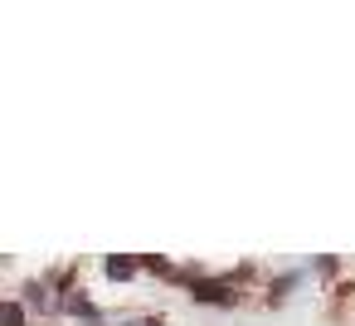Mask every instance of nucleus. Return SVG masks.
Listing matches in <instances>:
<instances>
[{"label": "nucleus", "instance_id": "nucleus-4", "mask_svg": "<svg viewBox=\"0 0 355 326\" xmlns=\"http://www.w3.org/2000/svg\"><path fill=\"white\" fill-rule=\"evenodd\" d=\"M146 326H161V321H146Z\"/></svg>", "mask_w": 355, "mask_h": 326}, {"label": "nucleus", "instance_id": "nucleus-2", "mask_svg": "<svg viewBox=\"0 0 355 326\" xmlns=\"http://www.w3.org/2000/svg\"><path fill=\"white\" fill-rule=\"evenodd\" d=\"M0 321H6V326H25V307L20 302H6V307H0Z\"/></svg>", "mask_w": 355, "mask_h": 326}, {"label": "nucleus", "instance_id": "nucleus-3", "mask_svg": "<svg viewBox=\"0 0 355 326\" xmlns=\"http://www.w3.org/2000/svg\"><path fill=\"white\" fill-rule=\"evenodd\" d=\"M132 258H107V277H132Z\"/></svg>", "mask_w": 355, "mask_h": 326}, {"label": "nucleus", "instance_id": "nucleus-1", "mask_svg": "<svg viewBox=\"0 0 355 326\" xmlns=\"http://www.w3.org/2000/svg\"><path fill=\"white\" fill-rule=\"evenodd\" d=\"M195 297L200 302H229L234 292H229V282H195Z\"/></svg>", "mask_w": 355, "mask_h": 326}]
</instances>
